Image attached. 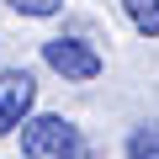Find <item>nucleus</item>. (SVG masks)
<instances>
[{
	"label": "nucleus",
	"instance_id": "obj_1",
	"mask_svg": "<svg viewBox=\"0 0 159 159\" xmlns=\"http://www.w3.org/2000/svg\"><path fill=\"white\" fill-rule=\"evenodd\" d=\"M21 138V159H74L85 148V133H80L69 117H53V111H37L16 127Z\"/></svg>",
	"mask_w": 159,
	"mask_h": 159
},
{
	"label": "nucleus",
	"instance_id": "obj_2",
	"mask_svg": "<svg viewBox=\"0 0 159 159\" xmlns=\"http://www.w3.org/2000/svg\"><path fill=\"white\" fill-rule=\"evenodd\" d=\"M43 64H48L53 74H64L69 85H90V80L106 69V58H101L96 43H85V37H48V43H43Z\"/></svg>",
	"mask_w": 159,
	"mask_h": 159
},
{
	"label": "nucleus",
	"instance_id": "obj_3",
	"mask_svg": "<svg viewBox=\"0 0 159 159\" xmlns=\"http://www.w3.org/2000/svg\"><path fill=\"white\" fill-rule=\"evenodd\" d=\"M37 106V80L32 69H6L0 74V133H16Z\"/></svg>",
	"mask_w": 159,
	"mask_h": 159
},
{
	"label": "nucleus",
	"instance_id": "obj_4",
	"mask_svg": "<svg viewBox=\"0 0 159 159\" xmlns=\"http://www.w3.org/2000/svg\"><path fill=\"white\" fill-rule=\"evenodd\" d=\"M122 11L138 37H159V0H122Z\"/></svg>",
	"mask_w": 159,
	"mask_h": 159
},
{
	"label": "nucleus",
	"instance_id": "obj_5",
	"mask_svg": "<svg viewBox=\"0 0 159 159\" xmlns=\"http://www.w3.org/2000/svg\"><path fill=\"white\" fill-rule=\"evenodd\" d=\"M127 159H159V122H143L127 133Z\"/></svg>",
	"mask_w": 159,
	"mask_h": 159
},
{
	"label": "nucleus",
	"instance_id": "obj_6",
	"mask_svg": "<svg viewBox=\"0 0 159 159\" xmlns=\"http://www.w3.org/2000/svg\"><path fill=\"white\" fill-rule=\"evenodd\" d=\"M6 6L16 16H27V21H43V16H58L64 11V0H6Z\"/></svg>",
	"mask_w": 159,
	"mask_h": 159
},
{
	"label": "nucleus",
	"instance_id": "obj_7",
	"mask_svg": "<svg viewBox=\"0 0 159 159\" xmlns=\"http://www.w3.org/2000/svg\"><path fill=\"white\" fill-rule=\"evenodd\" d=\"M74 159H101V154H96V148H90V143H85V148H80V154H74Z\"/></svg>",
	"mask_w": 159,
	"mask_h": 159
}]
</instances>
